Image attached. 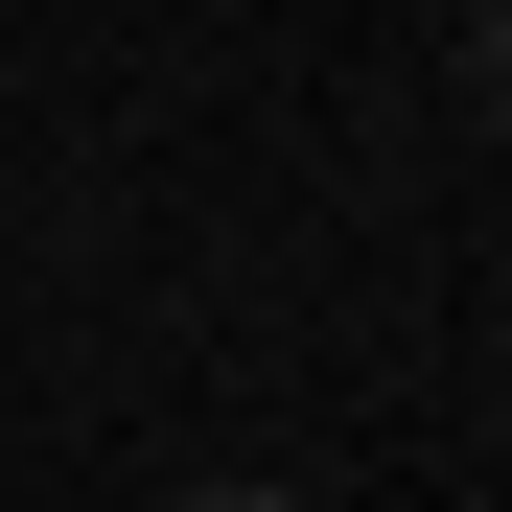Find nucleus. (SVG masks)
Masks as SVG:
<instances>
[{
  "mask_svg": "<svg viewBox=\"0 0 512 512\" xmlns=\"http://www.w3.org/2000/svg\"><path fill=\"white\" fill-rule=\"evenodd\" d=\"M210 512H303V489H210Z\"/></svg>",
  "mask_w": 512,
  "mask_h": 512,
  "instance_id": "f257e3e1",
  "label": "nucleus"
},
{
  "mask_svg": "<svg viewBox=\"0 0 512 512\" xmlns=\"http://www.w3.org/2000/svg\"><path fill=\"white\" fill-rule=\"evenodd\" d=\"M489 94H512V24H489Z\"/></svg>",
  "mask_w": 512,
  "mask_h": 512,
  "instance_id": "f03ea898",
  "label": "nucleus"
}]
</instances>
